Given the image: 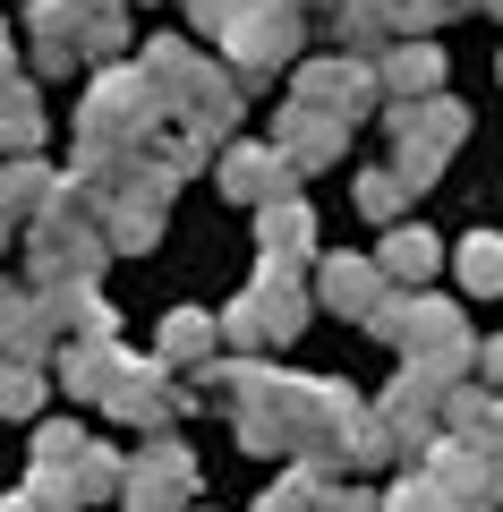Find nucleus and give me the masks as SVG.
Masks as SVG:
<instances>
[{
	"instance_id": "13",
	"label": "nucleus",
	"mask_w": 503,
	"mask_h": 512,
	"mask_svg": "<svg viewBox=\"0 0 503 512\" xmlns=\"http://www.w3.org/2000/svg\"><path fill=\"white\" fill-rule=\"evenodd\" d=\"M128 367H137V359H128V350L111 342V333H86V342H69V350H60V384H69L77 402H103V393L128 376Z\"/></svg>"
},
{
	"instance_id": "16",
	"label": "nucleus",
	"mask_w": 503,
	"mask_h": 512,
	"mask_svg": "<svg viewBox=\"0 0 503 512\" xmlns=\"http://www.w3.org/2000/svg\"><path fill=\"white\" fill-rule=\"evenodd\" d=\"M43 197H52V171L35 154H0V222H26Z\"/></svg>"
},
{
	"instance_id": "3",
	"label": "nucleus",
	"mask_w": 503,
	"mask_h": 512,
	"mask_svg": "<svg viewBox=\"0 0 503 512\" xmlns=\"http://www.w3.org/2000/svg\"><path fill=\"white\" fill-rule=\"evenodd\" d=\"M469 137V111L461 103H444V94H427V103H393V171H401V188H427V180H444V154Z\"/></svg>"
},
{
	"instance_id": "26",
	"label": "nucleus",
	"mask_w": 503,
	"mask_h": 512,
	"mask_svg": "<svg viewBox=\"0 0 503 512\" xmlns=\"http://www.w3.org/2000/svg\"><path fill=\"white\" fill-rule=\"evenodd\" d=\"M469 367H478V376L503 393V333H495V342H469Z\"/></svg>"
},
{
	"instance_id": "8",
	"label": "nucleus",
	"mask_w": 503,
	"mask_h": 512,
	"mask_svg": "<svg viewBox=\"0 0 503 512\" xmlns=\"http://www.w3.org/2000/svg\"><path fill=\"white\" fill-rule=\"evenodd\" d=\"M103 410H111V419H128V427H171V419H180V384H171V367H128V376L120 384H111V393H103Z\"/></svg>"
},
{
	"instance_id": "9",
	"label": "nucleus",
	"mask_w": 503,
	"mask_h": 512,
	"mask_svg": "<svg viewBox=\"0 0 503 512\" xmlns=\"http://www.w3.org/2000/svg\"><path fill=\"white\" fill-rule=\"evenodd\" d=\"M273 146L290 154V171H324V163H342L350 154V128L342 120H324V111H307V103H282V137H273Z\"/></svg>"
},
{
	"instance_id": "15",
	"label": "nucleus",
	"mask_w": 503,
	"mask_h": 512,
	"mask_svg": "<svg viewBox=\"0 0 503 512\" xmlns=\"http://www.w3.org/2000/svg\"><path fill=\"white\" fill-rule=\"evenodd\" d=\"M26 26H35V69L43 77H77V0H35Z\"/></svg>"
},
{
	"instance_id": "2",
	"label": "nucleus",
	"mask_w": 503,
	"mask_h": 512,
	"mask_svg": "<svg viewBox=\"0 0 503 512\" xmlns=\"http://www.w3.org/2000/svg\"><path fill=\"white\" fill-rule=\"evenodd\" d=\"M307 308H316V299H307L299 265H273V256H256V282L214 316V325H222V342H239V350H273V342H299Z\"/></svg>"
},
{
	"instance_id": "29",
	"label": "nucleus",
	"mask_w": 503,
	"mask_h": 512,
	"mask_svg": "<svg viewBox=\"0 0 503 512\" xmlns=\"http://www.w3.org/2000/svg\"><path fill=\"white\" fill-rule=\"evenodd\" d=\"M9 239H18V222H0V256H9Z\"/></svg>"
},
{
	"instance_id": "5",
	"label": "nucleus",
	"mask_w": 503,
	"mask_h": 512,
	"mask_svg": "<svg viewBox=\"0 0 503 512\" xmlns=\"http://www.w3.org/2000/svg\"><path fill=\"white\" fill-rule=\"evenodd\" d=\"M290 103H307V111H324V120H342V128H359L367 111L384 103V86H376V60H307L299 69V86H290Z\"/></svg>"
},
{
	"instance_id": "6",
	"label": "nucleus",
	"mask_w": 503,
	"mask_h": 512,
	"mask_svg": "<svg viewBox=\"0 0 503 512\" xmlns=\"http://www.w3.org/2000/svg\"><path fill=\"white\" fill-rule=\"evenodd\" d=\"M188 487H197V461L171 436H154L137 461H120V504L128 512H188Z\"/></svg>"
},
{
	"instance_id": "17",
	"label": "nucleus",
	"mask_w": 503,
	"mask_h": 512,
	"mask_svg": "<svg viewBox=\"0 0 503 512\" xmlns=\"http://www.w3.org/2000/svg\"><path fill=\"white\" fill-rule=\"evenodd\" d=\"M214 342H222L214 308H180L171 325H162V367H197V359H214Z\"/></svg>"
},
{
	"instance_id": "1",
	"label": "nucleus",
	"mask_w": 503,
	"mask_h": 512,
	"mask_svg": "<svg viewBox=\"0 0 503 512\" xmlns=\"http://www.w3.org/2000/svg\"><path fill=\"white\" fill-rule=\"evenodd\" d=\"M35 231H26V274L52 291V282H94L103 274V222H94V205H86V188H60L52 180V197L35 205Z\"/></svg>"
},
{
	"instance_id": "18",
	"label": "nucleus",
	"mask_w": 503,
	"mask_h": 512,
	"mask_svg": "<svg viewBox=\"0 0 503 512\" xmlns=\"http://www.w3.org/2000/svg\"><path fill=\"white\" fill-rule=\"evenodd\" d=\"M43 146V103H35V86H0V154H35Z\"/></svg>"
},
{
	"instance_id": "4",
	"label": "nucleus",
	"mask_w": 503,
	"mask_h": 512,
	"mask_svg": "<svg viewBox=\"0 0 503 512\" xmlns=\"http://www.w3.org/2000/svg\"><path fill=\"white\" fill-rule=\"evenodd\" d=\"M418 470L452 495L461 512H495L503 504V444H461V436H427Z\"/></svg>"
},
{
	"instance_id": "22",
	"label": "nucleus",
	"mask_w": 503,
	"mask_h": 512,
	"mask_svg": "<svg viewBox=\"0 0 503 512\" xmlns=\"http://www.w3.org/2000/svg\"><path fill=\"white\" fill-rule=\"evenodd\" d=\"M376 512H461V504H452L427 470H410V478H393V487L376 495Z\"/></svg>"
},
{
	"instance_id": "24",
	"label": "nucleus",
	"mask_w": 503,
	"mask_h": 512,
	"mask_svg": "<svg viewBox=\"0 0 503 512\" xmlns=\"http://www.w3.org/2000/svg\"><path fill=\"white\" fill-rule=\"evenodd\" d=\"M307 512H376V495H367V487H342V478H324Z\"/></svg>"
},
{
	"instance_id": "10",
	"label": "nucleus",
	"mask_w": 503,
	"mask_h": 512,
	"mask_svg": "<svg viewBox=\"0 0 503 512\" xmlns=\"http://www.w3.org/2000/svg\"><path fill=\"white\" fill-rule=\"evenodd\" d=\"M256 248H265L273 265H307V256H316V214H307L299 188H282V197L256 205Z\"/></svg>"
},
{
	"instance_id": "20",
	"label": "nucleus",
	"mask_w": 503,
	"mask_h": 512,
	"mask_svg": "<svg viewBox=\"0 0 503 512\" xmlns=\"http://www.w3.org/2000/svg\"><path fill=\"white\" fill-rule=\"evenodd\" d=\"M461 291H478V299H495L503 291V231H478V239H461Z\"/></svg>"
},
{
	"instance_id": "7",
	"label": "nucleus",
	"mask_w": 503,
	"mask_h": 512,
	"mask_svg": "<svg viewBox=\"0 0 503 512\" xmlns=\"http://www.w3.org/2000/svg\"><path fill=\"white\" fill-rule=\"evenodd\" d=\"M384 291H393V282L376 274V256H316V274H307V299L333 308V316H350V325H359Z\"/></svg>"
},
{
	"instance_id": "21",
	"label": "nucleus",
	"mask_w": 503,
	"mask_h": 512,
	"mask_svg": "<svg viewBox=\"0 0 503 512\" xmlns=\"http://www.w3.org/2000/svg\"><path fill=\"white\" fill-rule=\"evenodd\" d=\"M35 410H43V367L0 359V419H35Z\"/></svg>"
},
{
	"instance_id": "23",
	"label": "nucleus",
	"mask_w": 503,
	"mask_h": 512,
	"mask_svg": "<svg viewBox=\"0 0 503 512\" xmlns=\"http://www.w3.org/2000/svg\"><path fill=\"white\" fill-rule=\"evenodd\" d=\"M401 205H410V188H401V171H393V163H384V171H359V214L401 222Z\"/></svg>"
},
{
	"instance_id": "12",
	"label": "nucleus",
	"mask_w": 503,
	"mask_h": 512,
	"mask_svg": "<svg viewBox=\"0 0 503 512\" xmlns=\"http://www.w3.org/2000/svg\"><path fill=\"white\" fill-rule=\"evenodd\" d=\"M282 188H299V171H290L282 146H231L222 154V197L265 205V197H282Z\"/></svg>"
},
{
	"instance_id": "27",
	"label": "nucleus",
	"mask_w": 503,
	"mask_h": 512,
	"mask_svg": "<svg viewBox=\"0 0 503 512\" xmlns=\"http://www.w3.org/2000/svg\"><path fill=\"white\" fill-rule=\"evenodd\" d=\"M0 512H43V504H35V495H9V504H0Z\"/></svg>"
},
{
	"instance_id": "11",
	"label": "nucleus",
	"mask_w": 503,
	"mask_h": 512,
	"mask_svg": "<svg viewBox=\"0 0 503 512\" xmlns=\"http://www.w3.org/2000/svg\"><path fill=\"white\" fill-rule=\"evenodd\" d=\"M376 86H384V103H427V94H444V52H435L427 35H401L393 52H384Z\"/></svg>"
},
{
	"instance_id": "14",
	"label": "nucleus",
	"mask_w": 503,
	"mask_h": 512,
	"mask_svg": "<svg viewBox=\"0 0 503 512\" xmlns=\"http://www.w3.org/2000/svg\"><path fill=\"white\" fill-rule=\"evenodd\" d=\"M435 265H444V239H435L427 222H393V231H384V248H376V274L401 282V291H410V282H427Z\"/></svg>"
},
{
	"instance_id": "28",
	"label": "nucleus",
	"mask_w": 503,
	"mask_h": 512,
	"mask_svg": "<svg viewBox=\"0 0 503 512\" xmlns=\"http://www.w3.org/2000/svg\"><path fill=\"white\" fill-rule=\"evenodd\" d=\"M9 77H18V69H9V35H0V86H9Z\"/></svg>"
},
{
	"instance_id": "19",
	"label": "nucleus",
	"mask_w": 503,
	"mask_h": 512,
	"mask_svg": "<svg viewBox=\"0 0 503 512\" xmlns=\"http://www.w3.org/2000/svg\"><path fill=\"white\" fill-rule=\"evenodd\" d=\"M120 444H77V461H69V470H77V504H111V495H120Z\"/></svg>"
},
{
	"instance_id": "25",
	"label": "nucleus",
	"mask_w": 503,
	"mask_h": 512,
	"mask_svg": "<svg viewBox=\"0 0 503 512\" xmlns=\"http://www.w3.org/2000/svg\"><path fill=\"white\" fill-rule=\"evenodd\" d=\"M77 444H86V436H77V427H43V436H35V461H69Z\"/></svg>"
}]
</instances>
